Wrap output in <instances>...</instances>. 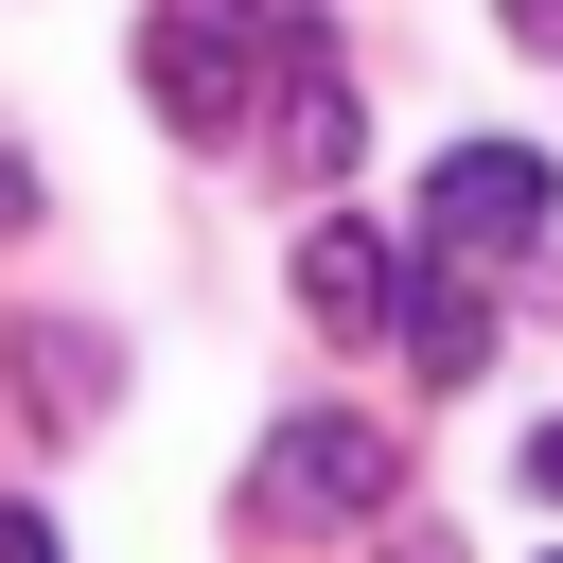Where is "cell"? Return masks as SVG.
I'll return each mask as SVG.
<instances>
[{
    "label": "cell",
    "mask_w": 563,
    "mask_h": 563,
    "mask_svg": "<svg viewBox=\"0 0 563 563\" xmlns=\"http://www.w3.org/2000/svg\"><path fill=\"white\" fill-rule=\"evenodd\" d=\"M563 229V158L545 141H440L422 158V264H528Z\"/></svg>",
    "instance_id": "6da1fadb"
},
{
    "label": "cell",
    "mask_w": 563,
    "mask_h": 563,
    "mask_svg": "<svg viewBox=\"0 0 563 563\" xmlns=\"http://www.w3.org/2000/svg\"><path fill=\"white\" fill-rule=\"evenodd\" d=\"M282 528H352V510H387L405 493V422H352V405H299L282 440H264V475H246Z\"/></svg>",
    "instance_id": "3957f363"
},
{
    "label": "cell",
    "mask_w": 563,
    "mask_h": 563,
    "mask_svg": "<svg viewBox=\"0 0 563 563\" xmlns=\"http://www.w3.org/2000/svg\"><path fill=\"white\" fill-rule=\"evenodd\" d=\"M0 229H35V158L18 141H0Z\"/></svg>",
    "instance_id": "ba28073f"
},
{
    "label": "cell",
    "mask_w": 563,
    "mask_h": 563,
    "mask_svg": "<svg viewBox=\"0 0 563 563\" xmlns=\"http://www.w3.org/2000/svg\"><path fill=\"white\" fill-rule=\"evenodd\" d=\"M282 158H299V176H352V70H334L317 35H299V88H282Z\"/></svg>",
    "instance_id": "5b68a950"
},
{
    "label": "cell",
    "mask_w": 563,
    "mask_h": 563,
    "mask_svg": "<svg viewBox=\"0 0 563 563\" xmlns=\"http://www.w3.org/2000/svg\"><path fill=\"white\" fill-rule=\"evenodd\" d=\"M528 493H545V510H563V422H545V440H528Z\"/></svg>",
    "instance_id": "9c48e42d"
},
{
    "label": "cell",
    "mask_w": 563,
    "mask_h": 563,
    "mask_svg": "<svg viewBox=\"0 0 563 563\" xmlns=\"http://www.w3.org/2000/svg\"><path fill=\"white\" fill-rule=\"evenodd\" d=\"M282 35V0H158L141 18V88L176 141H246V53Z\"/></svg>",
    "instance_id": "7a4b0ae2"
},
{
    "label": "cell",
    "mask_w": 563,
    "mask_h": 563,
    "mask_svg": "<svg viewBox=\"0 0 563 563\" xmlns=\"http://www.w3.org/2000/svg\"><path fill=\"white\" fill-rule=\"evenodd\" d=\"M405 352H422V387H457V369L493 352V317H475V299L440 282V299H405Z\"/></svg>",
    "instance_id": "8992f818"
},
{
    "label": "cell",
    "mask_w": 563,
    "mask_h": 563,
    "mask_svg": "<svg viewBox=\"0 0 563 563\" xmlns=\"http://www.w3.org/2000/svg\"><path fill=\"white\" fill-rule=\"evenodd\" d=\"M510 35H528V53H563V0H510Z\"/></svg>",
    "instance_id": "30bf717a"
},
{
    "label": "cell",
    "mask_w": 563,
    "mask_h": 563,
    "mask_svg": "<svg viewBox=\"0 0 563 563\" xmlns=\"http://www.w3.org/2000/svg\"><path fill=\"white\" fill-rule=\"evenodd\" d=\"M0 563H53V510H0Z\"/></svg>",
    "instance_id": "52a82bcc"
},
{
    "label": "cell",
    "mask_w": 563,
    "mask_h": 563,
    "mask_svg": "<svg viewBox=\"0 0 563 563\" xmlns=\"http://www.w3.org/2000/svg\"><path fill=\"white\" fill-rule=\"evenodd\" d=\"M299 317L317 334H405V264H387V229H299Z\"/></svg>",
    "instance_id": "277c9868"
}]
</instances>
